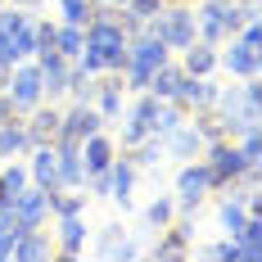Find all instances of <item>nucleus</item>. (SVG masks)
I'll use <instances>...</instances> for the list:
<instances>
[{
  "mask_svg": "<svg viewBox=\"0 0 262 262\" xmlns=\"http://www.w3.org/2000/svg\"><path fill=\"white\" fill-rule=\"evenodd\" d=\"M149 36H158L167 50H185L190 41H199V32H194V9L190 5H167V9H158L154 18L145 23Z\"/></svg>",
  "mask_w": 262,
  "mask_h": 262,
  "instance_id": "nucleus-1",
  "label": "nucleus"
},
{
  "mask_svg": "<svg viewBox=\"0 0 262 262\" xmlns=\"http://www.w3.org/2000/svg\"><path fill=\"white\" fill-rule=\"evenodd\" d=\"M95 100H100V118H118V113H122V77H108V81H100V86H95Z\"/></svg>",
  "mask_w": 262,
  "mask_h": 262,
  "instance_id": "nucleus-23",
  "label": "nucleus"
},
{
  "mask_svg": "<svg viewBox=\"0 0 262 262\" xmlns=\"http://www.w3.org/2000/svg\"><path fill=\"white\" fill-rule=\"evenodd\" d=\"M27 177L41 185V190H59V149L54 145H32V167Z\"/></svg>",
  "mask_w": 262,
  "mask_h": 262,
  "instance_id": "nucleus-10",
  "label": "nucleus"
},
{
  "mask_svg": "<svg viewBox=\"0 0 262 262\" xmlns=\"http://www.w3.org/2000/svg\"><path fill=\"white\" fill-rule=\"evenodd\" d=\"M14 258V235H0V262Z\"/></svg>",
  "mask_w": 262,
  "mask_h": 262,
  "instance_id": "nucleus-35",
  "label": "nucleus"
},
{
  "mask_svg": "<svg viewBox=\"0 0 262 262\" xmlns=\"http://www.w3.org/2000/svg\"><path fill=\"white\" fill-rule=\"evenodd\" d=\"M9 5H18V9H27V5H41V0H9Z\"/></svg>",
  "mask_w": 262,
  "mask_h": 262,
  "instance_id": "nucleus-36",
  "label": "nucleus"
},
{
  "mask_svg": "<svg viewBox=\"0 0 262 262\" xmlns=\"http://www.w3.org/2000/svg\"><path fill=\"white\" fill-rule=\"evenodd\" d=\"M190 127L199 131L204 145H208V140H222V136H226V118H217V113H208V108H199V118H194Z\"/></svg>",
  "mask_w": 262,
  "mask_h": 262,
  "instance_id": "nucleus-28",
  "label": "nucleus"
},
{
  "mask_svg": "<svg viewBox=\"0 0 262 262\" xmlns=\"http://www.w3.org/2000/svg\"><path fill=\"white\" fill-rule=\"evenodd\" d=\"M163 158H167L163 154V136H145V140L131 149V163H136V167H158Z\"/></svg>",
  "mask_w": 262,
  "mask_h": 262,
  "instance_id": "nucleus-25",
  "label": "nucleus"
},
{
  "mask_svg": "<svg viewBox=\"0 0 262 262\" xmlns=\"http://www.w3.org/2000/svg\"><path fill=\"white\" fill-rule=\"evenodd\" d=\"M131 190H136V163L131 158H113L108 163V199L131 208Z\"/></svg>",
  "mask_w": 262,
  "mask_h": 262,
  "instance_id": "nucleus-12",
  "label": "nucleus"
},
{
  "mask_svg": "<svg viewBox=\"0 0 262 262\" xmlns=\"http://www.w3.org/2000/svg\"><path fill=\"white\" fill-rule=\"evenodd\" d=\"M181 68L190 77H212L217 73V50H212L208 41H190L181 50Z\"/></svg>",
  "mask_w": 262,
  "mask_h": 262,
  "instance_id": "nucleus-14",
  "label": "nucleus"
},
{
  "mask_svg": "<svg viewBox=\"0 0 262 262\" xmlns=\"http://www.w3.org/2000/svg\"><path fill=\"white\" fill-rule=\"evenodd\" d=\"M14 63H18V59H14V50H9V36L0 32V81L9 77V68H14Z\"/></svg>",
  "mask_w": 262,
  "mask_h": 262,
  "instance_id": "nucleus-33",
  "label": "nucleus"
},
{
  "mask_svg": "<svg viewBox=\"0 0 262 262\" xmlns=\"http://www.w3.org/2000/svg\"><path fill=\"white\" fill-rule=\"evenodd\" d=\"M204 154H208V167H212V177H217V190H231V185L244 177V154L235 149V140L231 136H222V140H208L204 145Z\"/></svg>",
  "mask_w": 262,
  "mask_h": 262,
  "instance_id": "nucleus-4",
  "label": "nucleus"
},
{
  "mask_svg": "<svg viewBox=\"0 0 262 262\" xmlns=\"http://www.w3.org/2000/svg\"><path fill=\"white\" fill-rule=\"evenodd\" d=\"M122 9H127L131 18H140V23H149V18H154L158 9H167V0H127Z\"/></svg>",
  "mask_w": 262,
  "mask_h": 262,
  "instance_id": "nucleus-31",
  "label": "nucleus"
},
{
  "mask_svg": "<svg viewBox=\"0 0 262 262\" xmlns=\"http://www.w3.org/2000/svg\"><path fill=\"white\" fill-rule=\"evenodd\" d=\"M145 222H149L154 231H163V226H172V222H177V199H154V204L145 208Z\"/></svg>",
  "mask_w": 262,
  "mask_h": 262,
  "instance_id": "nucleus-29",
  "label": "nucleus"
},
{
  "mask_svg": "<svg viewBox=\"0 0 262 262\" xmlns=\"http://www.w3.org/2000/svg\"><path fill=\"white\" fill-rule=\"evenodd\" d=\"M208 190H217V177H212L208 158L204 163H185L181 172H177V212H194Z\"/></svg>",
  "mask_w": 262,
  "mask_h": 262,
  "instance_id": "nucleus-3",
  "label": "nucleus"
},
{
  "mask_svg": "<svg viewBox=\"0 0 262 262\" xmlns=\"http://www.w3.org/2000/svg\"><path fill=\"white\" fill-rule=\"evenodd\" d=\"M9 50H14V59L36 54V18H23V23L9 32Z\"/></svg>",
  "mask_w": 262,
  "mask_h": 262,
  "instance_id": "nucleus-24",
  "label": "nucleus"
},
{
  "mask_svg": "<svg viewBox=\"0 0 262 262\" xmlns=\"http://www.w3.org/2000/svg\"><path fill=\"white\" fill-rule=\"evenodd\" d=\"M244 217H249V208H244V199L239 194H226L222 204H217V222H222V231L235 239L239 235V226H244Z\"/></svg>",
  "mask_w": 262,
  "mask_h": 262,
  "instance_id": "nucleus-22",
  "label": "nucleus"
},
{
  "mask_svg": "<svg viewBox=\"0 0 262 262\" xmlns=\"http://www.w3.org/2000/svg\"><path fill=\"white\" fill-rule=\"evenodd\" d=\"M9 208L18 217V226L32 231V226H46V217H50V190H41V185H32V190H18L14 199H9Z\"/></svg>",
  "mask_w": 262,
  "mask_h": 262,
  "instance_id": "nucleus-5",
  "label": "nucleus"
},
{
  "mask_svg": "<svg viewBox=\"0 0 262 262\" xmlns=\"http://www.w3.org/2000/svg\"><path fill=\"white\" fill-rule=\"evenodd\" d=\"M100 253H104V258H136L140 244H136L122 226H104V231H100Z\"/></svg>",
  "mask_w": 262,
  "mask_h": 262,
  "instance_id": "nucleus-18",
  "label": "nucleus"
},
{
  "mask_svg": "<svg viewBox=\"0 0 262 262\" xmlns=\"http://www.w3.org/2000/svg\"><path fill=\"white\" fill-rule=\"evenodd\" d=\"M23 185H27V167H23V163H9V167H0V199H5V204H9V199H14Z\"/></svg>",
  "mask_w": 262,
  "mask_h": 262,
  "instance_id": "nucleus-27",
  "label": "nucleus"
},
{
  "mask_svg": "<svg viewBox=\"0 0 262 262\" xmlns=\"http://www.w3.org/2000/svg\"><path fill=\"white\" fill-rule=\"evenodd\" d=\"M59 14H63V23L86 27L91 18H95V5H91V0H59Z\"/></svg>",
  "mask_w": 262,
  "mask_h": 262,
  "instance_id": "nucleus-30",
  "label": "nucleus"
},
{
  "mask_svg": "<svg viewBox=\"0 0 262 262\" xmlns=\"http://www.w3.org/2000/svg\"><path fill=\"white\" fill-rule=\"evenodd\" d=\"M185 253H190V235H185L181 226H172V231L163 226L158 231V244L149 249V258H185Z\"/></svg>",
  "mask_w": 262,
  "mask_h": 262,
  "instance_id": "nucleus-20",
  "label": "nucleus"
},
{
  "mask_svg": "<svg viewBox=\"0 0 262 262\" xmlns=\"http://www.w3.org/2000/svg\"><path fill=\"white\" fill-rule=\"evenodd\" d=\"M113 158H118V145L108 140L104 131H95V136L81 140V167H86V177H91V172H104Z\"/></svg>",
  "mask_w": 262,
  "mask_h": 262,
  "instance_id": "nucleus-11",
  "label": "nucleus"
},
{
  "mask_svg": "<svg viewBox=\"0 0 262 262\" xmlns=\"http://www.w3.org/2000/svg\"><path fill=\"white\" fill-rule=\"evenodd\" d=\"M54 50L63 54V59H77V54L86 50V27H77V23H59V27H54Z\"/></svg>",
  "mask_w": 262,
  "mask_h": 262,
  "instance_id": "nucleus-21",
  "label": "nucleus"
},
{
  "mask_svg": "<svg viewBox=\"0 0 262 262\" xmlns=\"http://www.w3.org/2000/svg\"><path fill=\"white\" fill-rule=\"evenodd\" d=\"M5 81H9L5 95H9V104H14L18 118L32 113V108L46 100V95H41V68H36V63H23V59H18V63L9 68V77H5Z\"/></svg>",
  "mask_w": 262,
  "mask_h": 262,
  "instance_id": "nucleus-2",
  "label": "nucleus"
},
{
  "mask_svg": "<svg viewBox=\"0 0 262 262\" xmlns=\"http://www.w3.org/2000/svg\"><path fill=\"white\" fill-rule=\"evenodd\" d=\"M163 154L167 158H185V154H204V136L190 127V122H181V127H172L167 136H163Z\"/></svg>",
  "mask_w": 262,
  "mask_h": 262,
  "instance_id": "nucleus-13",
  "label": "nucleus"
},
{
  "mask_svg": "<svg viewBox=\"0 0 262 262\" xmlns=\"http://www.w3.org/2000/svg\"><path fill=\"white\" fill-rule=\"evenodd\" d=\"M50 253H54V235H46L41 226H32V231H23L14 239V258L18 262H36V258H50Z\"/></svg>",
  "mask_w": 262,
  "mask_h": 262,
  "instance_id": "nucleus-15",
  "label": "nucleus"
},
{
  "mask_svg": "<svg viewBox=\"0 0 262 262\" xmlns=\"http://www.w3.org/2000/svg\"><path fill=\"white\" fill-rule=\"evenodd\" d=\"M181 77H185V68L167 59V63H158L154 73H149V81H145V91H149L154 100H172V95H177V86H181Z\"/></svg>",
  "mask_w": 262,
  "mask_h": 262,
  "instance_id": "nucleus-16",
  "label": "nucleus"
},
{
  "mask_svg": "<svg viewBox=\"0 0 262 262\" xmlns=\"http://www.w3.org/2000/svg\"><path fill=\"white\" fill-rule=\"evenodd\" d=\"M50 212L54 217H73V212H86V194H68L63 185L50 190Z\"/></svg>",
  "mask_w": 262,
  "mask_h": 262,
  "instance_id": "nucleus-26",
  "label": "nucleus"
},
{
  "mask_svg": "<svg viewBox=\"0 0 262 262\" xmlns=\"http://www.w3.org/2000/svg\"><path fill=\"white\" fill-rule=\"evenodd\" d=\"M59 108H32V118H27L23 127H27V136H32V145H54V136H59Z\"/></svg>",
  "mask_w": 262,
  "mask_h": 262,
  "instance_id": "nucleus-17",
  "label": "nucleus"
},
{
  "mask_svg": "<svg viewBox=\"0 0 262 262\" xmlns=\"http://www.w3.org/2000/svg\"><path fill=\"white\" fill-rule=\"evenodd\" d=\"M194 32H199V41L222 46L226 41V0H204L194 9Z\"/></svg>",
  "mask_w": 262,
  "mask_h": 262,
  "instance_id": "nucleus-7",
  "label": "nucleus"
},
{
  "mask_svg": "<svg viewBox=\"0 0 262 262\" xmlns=\"http://www.w3.org/2000/svg\"><path fill=\"white\" fill-rule=\"evenodd\" d=\"M32 149V136L18 118H9V122H0V158H14V154H27Z\"/></svg>",
  "mask_w": 262,
  "mask_h": 262,
  "instance_id": "nucleus-19",
  "label": "nucleus"
},
{
  "mask_svg": "<svg viewBox=\"0 0 262 262\" xmlns=\"http://www.w3.org/2000/svg\"><path fill=\"white\" fill-rule=\"evenodd\" d=\"M0 9H5V0H0Z\"/></svg>",
  "mask_w": 262,
  "mask_h": 262,
  "instance_id": "nucleus-37",
  "label": "nucleus"
},
{
  "mask_svg": "<svg viewBox=\"0 0 262 262\" xmlns=\"http://www.w3.org/2000/svg\"><path fill=\"white\" fill-rule=\"evenodd\" d=\"M145 136H149V131H145V122H131V118H127V127H122V140H118V145H122V149H136Z\"/></svg>",
  "mask_w": 262,
  "mask_h": 262,
  "instance_id": "nucleus-32",
  "label": "nucleus"
},
{
  "mask_svg": "<svg viewBox=\"0 0 262 262\" xmlns=\"http://www.w3.org/2000/svg\"><path fill=\"white\" fill-rule=\"evenodd\" d=\"M172 100H177L185 113H190V108H212V100H217V86H212V77H190V73H185Z\"/></svg>",
  "mask_w": 262,
  "mask_h": 262,
  "instance_id": "nucleus-9",
  "label": "nucleus"
},
{
  "mask_svg": "<svg viewBox=\"0 0 262 262\" xmlns=\"http://www.w3.org/2000/svg\"><path fill=\"white\" fill-rule=\"evenodd\" d=\"M104 127V118H100V108L95 104H73L63 118H59V136L54 140H86V136H95V131Z\"/></svg>",
  "mask_w": 262,
  "mask_h": 262,
  "instance_id": "nucleus-6",
  "label": "nucleus"
},
{
  "mask_svg": "<svg viewBox=\"0 0 262 262\" xmlns=\"http://www.w3.org/2000/svg\"><path fill=\"white\" fill-rule=\"evenodd\" d=\"M54 253H63V258H81V253H86V222H81V212L59 217V231H54Z\"/></svg>",
  "mask_w": 262,
  "mask_h": 262,
  "instance_id": "nucleus-8",
  "label": "nucleus"
},
{
  "mask_svg": "<svg viewBox=\"0 0 262 262\" xmlns=\"http://www.w3.org/2000/svg\"><path fill=\"white\" fill-rule=\"evenodd\" d=\"M9 118H18V113H14V104H9V95L0 91V122H9Z\"/></svg>",
  "mask_w": 262,
  "mask_h": 262,
  "instance_id": "nucleus-34",
  "label": "nucleus"
}]
</instances>
